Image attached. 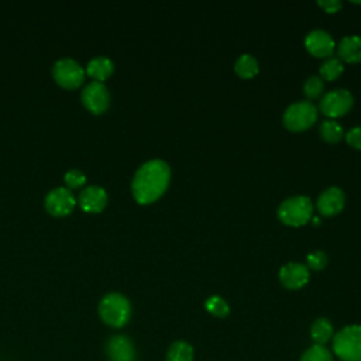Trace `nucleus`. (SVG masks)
I'll list each match as a JSON object with an SVG mask.
<instances>
[{"instance_id": "1", "label": "nucleus", "mask_w": 361, "mask_h": 361, "mask_svg": "<svg viewBox=\"0 0 361 361\" xmlns=\"http://www.w3.org/2000/svg\"><path fill=\"white\" fill-rule=\"evenodd\" d=\"M169 179V165L158 158L149 159L135 171L131 180V193L140 204L152 203L166 190Z\"/></svg>"}, {"instance_id": "2", "label": "nucleus", "mask_w": 361, "mask_h": 361, "mask_svg": "<svg viewBox=\"0 0 361 361\" xmlns=\"http://www.w3.org/2000/svg\"><path fill=\"white\" fill-rule=\"evenodd\" d=\"M99 316L110 327H123L131 316L130 300L118 292H110L99 302Z\"/></svg>"}, {"instance_id": "3", "label": "nucleus", "mask_w": 361, "mask_h": 361, "mask_svg": "<svg viewBox=\"0 0 361 361\" xmlns=\"http://www.w3.org/2000/svg\"><path fill=\"white\" fill-rule=\"evenodd\" d=\"M333 353L341 361H361V326L350 324L333 336Z\"/></svg>"}, {"instance_id": "4", "label": "nucleus", "mask_w": 361, "mask_h": 361, "mask_svg": "<svg viewBox=\"0 0 361 361\" xmlns=\"http://www.w3.org/2000/svg\"><path fill=\"white\" fill-rule=\"evenodd\" d=\"M313 204L307 196H290L281 202L276 209L278 219L288 226H303L312 219Z\"/></svg>"}, {"instance_id": "5", "label": "nucleus", "mask_w": 361, "mask_h": 361, "mask_svg": "<svg viewBox=\"0 0 361 361\" xmlns=\"http://www.w3.org/2000/svg\"><path fill=\"white\" fill-rule=\"evenodd\" d=\"M282 120L288 130L302 131L314 124L317 120V109L310 100H298L285 109Z\"/></svg>"}, {"instance_id": "6", "label": "nucleus", "mask_w": 361, "mask_h": 361, "mask_svg": "<svg viewBox=\"0 0 361 361\" xmlns=\"http://www.w3.org/2000/svg\"><path fill=\"white\" fill-rule=\"evenodd\" d=\"M86 72L73 58H61L52 66L54 80L65 89H76L85 80Z\"/></svg>"}, {"instance_id": "7", "label": "nucleus", "mask_w": 361, "mask_h": 361, "mask_svg": "<svg viewBox=\"0 0 361 361\" xmlns=\"http://www.w3.org/2000/svg\"><path fill=\"white\" fill-rule=\"evenodd\" d=\"M354 97L350 90L347 89H331L326 92L319 103V107L323 114H326L330 118L340 117L345 114L353 107Z\"/></svg>"}, {"instance_id": "8", "label": "nucleus", "mask_w": 361, "mask_h": 361, "mask_svg": "<svg viewBox=\"0 0 361 361\" xmlns=\"http://www.w3.org/2000/svg\"><path fill=\"white\" fill-rule=\"evenodd\" d=\"M75 195L66 186H58L48 192L44 200L45 210L54 217L68 216L76 206Z\"/></svg>"}, {"instance_id": "9", "label": "nucleus", "mask_w": 361, "mask_h": 361, "mask_svg": "<svg viewBox=\"0 0 361 361\" xmlns=\"http://www.w3.org/2000/svg\"><path fill=\"white\" fill-rule=\"evenodd\" d=\"M83 106L93 114L104 113L110 106V93L103 82L92 80L87 83L80 94Z\"/></svg>"}, {"instance_id": "10", "label": "nucleus", "mask_w": 361, "mask_h": 361, "mask_svg": "<svg viewBox=\"0 0 361 361\" xmlns=\"http://www.w3.org/2000/svg\"><path fill=\"white\" fill-rule=\"evenodd\" d=\"M305 47L314 56L329 58L336 47V42L326 30L314 28L306 34Z\"/></svg>"}, {"instance_id": "11", "label": "nucleus", "mask_w": 361, "mask_h": 361, "mask_svg": "<svg viewBox=\"0 0 361 361\" xmlns=\"http://www.w3.org/2000/svg\"><path fill=\"white\" fill-rule=\"evenodd\" d=\"M109 361H135V348L133 341L123 334L111 336L106 343Z\"/></svg>"}, {"instance_id": "12", "label": "nucleus", "mask_w": 361, "mask_h": 361, "mask_svg": "<svg viewBox=\"0 0 361 361\" xmlns=\"http://www.w3.org/2000/svg\"><path fill=\"white\" fill-rule=\"evenodd\" d=\"M279 281L288 289H300L309 281V268L300 262H288L279 269Z\"/></svg>"}, {"instance_id": "13", "label": "nucleus", "mask_w": 361, "mask_h": 361, "mask_svg": "<svg viewBox=\"0 0 361 361\" xmlns=\"http://www.w3.org/2000/svg\"><path fill=\"white\" fill-rule=\"evenodd\" d=\"M107 192L97 185L86 186L78 196V203L82 210L89 213H99L107 204Z\"/></svg>"}, {"instance_id": "14", "label": "nucleus", "mask_w": 361, "mask_h": 361, "mask_svg": "<svg viewBox=\"0 0 361 361\" xmlns=\"http://www.w3.org/2000/svg\"><path fill=\"white\" fill-rule=\"evenodd\" d=\"M344 203H345L344 192L337 186H330L319 195L316 206L320 214L333 216L341 212V209L344 207Z\"/></svg>"}, {"instance_id": "15", "label": "nucleus", "mask_w": 361, "mask_h": 361, "mask_svg": "<svg viewBox=\"0 0 361 361\" xmlns=\"http://www.w3.org/2000/svg\"><path fill=\"white\" fill-rule=\"evenodd\" d=\"M337 54L345 62L361 61V35H345L337 44Z\"/></svg>"}, {"instance_id": "16", "label": "nucleus", "mask_w": 361, "mask_h": 361, "mask_svg": "<svg viewBox=\"0 0 361 361\" xmlns=\"http://www.w3.org/2000/svg\"><path fill=\"white\" fill-rule=\"evenodd\" d=\"M114 71V63L109 56L99 55L92 58L87 65H86V75H89L92 79L96 82H103L106 80Z\"/></svg>"}, {"instance_id": "17", "label": "nucleus", "mask_w": 361, "mask_h": 361, "mask_svg": "<svg viewBox=\"0 0 361 361\" xmlns=\"http://www.w3.org/2000/svg\"><path fill=\"white\" fill-rule=\"evenodd\" d=\"M310 337L314 344L324 345L333 337V324L327 317H319L310 327Z\"/></svg>"}, {"instance_id": "18", "label": "nucleus", "mask_w": 361, "mask_h": 361, "mask_svg": "<svg viewBox=\"0 0 361 361\" xmlns=\"http://www.w3.org/2000/svg\"><path fill=\"white\" fill-rule=\"evenodd\" d=\"M258 69H259L258 61L251 54H241L234 63L235 73L244 79H248V78H252L254 75H257Z\"/></svg>"}, {"instance_id": "19", "label": "nucleus", "mask_w": 361, "mask_h": 361, "mask_svg": "<svg viewBox=\"0 0 361 361\" xmlns=\"http://www.w3.org/2000/svg\"><path fill=\"white\" fill-rule=\"evenodd\" d=\"M166 361H193V347L186 341H175L169 345Z\"/></svg>"}, {"instance_id": "20", "label": "nucleus", "mask_w": 361, "mask_h": 361, "mask_svg": "<svg viewBox=\"0 0 361 361\" xmlns=\"http://www.w3.org/2000/svg\"><path fill=\"white\" fill-rule=\"evenodd\" d=\"M343 69H344V66H343V62L340 58L329 56L322 62L319 72H320V78H323L326 80H333L341 75Z\"/></svg>"}, {"instance_id": "21", "label": "nucleus", "mask_w": 361, "mask_h": 361, "mask_svg": "<svg viewBox=\"0 0 361 361\" xmlns=\"http://www.w3.org/2000/svg\"><path fill=\"white\" fill-rule=\"evenodd\" d=\"M319 130H320L322 138L326 140L327 142H337L343 137L341 126L336 120H333V118L322 121Z\"/></svg>"}, {"instance_id": "22", "label": "nucleus", "mask_w": 361, "mask_h": 361, "mask_svg": "<svg viewBox=\"0 0 361 361\" xmlns=\"http://www.w3.org/2000/svg\"><path fill=\"white\" fill-rule=\"evenodd\" d=\"M204 307L210 314L216 317H226L230 313L228 303L221 296H217V295L207 298L204 302Z\"/></svg>"}, {"instance_id": "23", "label": "nucleus", "mask_w": 361, "mask_h": 361, "mask_svg": "<svg viewBox=\"0 0 361 361\" xmlns=\"http://www.w3.org/2000/svg\"><path fill=\"white\" fill-rule=\"evenodd\" d=\"M300 361H333V355L324 345L313 344L302 354Z\"/></svg>"}, {"instance_id": "24", "label": "nucleus", "mask_w": 361, "mask_h": 361, "mask_svg": "<svg viewBox=\"0 0 361 361\" xmlns=\"http://www.w3.org/2000/svg\"><path fill=\"white\" fill-rule=\"evenodd\" d=\"M323 79L320 76L312 75L309 78H306V80L303 82V93L309 97V99H316L323 93Z\"/></svg>"}, {"instance_id": "25", "label": "nucleus", "mask_w": 361, "mask_h": 361, "mask_svg": "<svg viewBox=\"0 0 361 361\" xmlns=\"http://www.w3.org/2000/svg\"><path fill=\"white\" fill-rule=\"evenodd\" d=\"M63 182L66 185L68 189H76L85 185L86 182V175L78 169V168H72L68 172H65L63 175Z\"/></svg>"}, {"instance_id": "26", "label": "nucleus", "mask_w": 361, "mask_h": 361, "mask_svg": "<svg viewBox=\"0 0 361 361\" xmlns=\"http://www.w3.org/2000/svg\"><path fill=\"white\" fill-rule=\"evenodd\" d=\"M306 262H307V265H306L307 268L319 271V269H323L324 265L327 264V255L324 251L316 250V251H312L310 254H307Z\"/></svg>"}, {"instance_id": "27", "label": "nucleus", "mask_w": 361, "mask_h": 361, "mask_svg": "<svg viewBox=\"0 0 361 361\" xmlns=\"http://www.w3.org/2000/svg\"><path fill=\"white\" fill-rule=\"evenodd\" d=\"M345 141L357 148V149H361V126H357V127H353L347 131L345 134Z\"/></svg>"}, {"instance_id": "28", "label": "nucleus", "mask_w": 361, "mask_h": 361, "mask_svg": "<svg viewBox=\"0 0 361 361\" xmlns=\"http://www.w3.org/2000/svg\"><path fill=\"white\" fill-rule=\"evenodd\" d=\"M317 4L327 13H336L341 7L340 0H319Z\"/></svg>"}, {"instance_id": "29", "label": "nucleus", "mask_w": 361, "mask_h": 361, "mask_svg": "<svg viewBox=\"0 0 361 361\" xmlns=\"http://www.w3.org/2000/svg\"><path fill=\"white\" fill-rule=\"evenodd\" d=\"M313 221L317 224L319 223V217H313Z\"/></svg>"}]
</instances>
